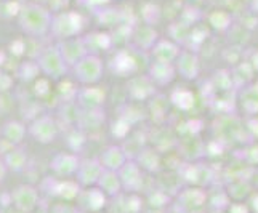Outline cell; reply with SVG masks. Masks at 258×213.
I'll use <instances>...</instances> for the list:
<instances>
[{"label": "cell", "instance_id": "6da1fadb", "mask_svg": "<svg viewBox=\"0 0 258 213\" xmlns=\"http://www.w3.org/2000/svg\"><path fill=\"white\" fill-rule=\"evenodd\" d=\"M51 12L45 5L28 2L20 7L18 12V23L20 28L31 35V37H42L50 32L51 26Z\"/></svg>", "mask_w": 258, "mask_h": 213}, {"label": "cell", "instance_id": "7a4b0ae2", "mask_svg": "<svg viewBox=\"0 0 258 213\" xmlns=\"http://www.w3.org/2000/svg\"><path fill=\"white\" fill-rule=\"evenodd\" d=\"M84 16L77 12H71L64 10L59 12L51 18V26H50V32L55 35L59 40H66V39H73L79 37V34L84 31Z\"/></svg>", "mask_w": 258, "mask_h": 213}, {"label": "cell", "instance_id": "3957f363", "mask_svg": "<svg viewBox=\"0 0 258 213\" xmlns=\"http://www.w3.org/2000/svg\"><path fill=\"white\" fill-rule=\"evenodd\" d=\"M74 69V77L77 79L79 84L82 85H96L101 81L103 77V61L98 55H88L85 58H82L76 66H73Z\"/></svg>", "mask_w": 258, "mask_h": 213}, {"label": "cell", "instance_id": "277c9868", "mask_svg": "<svg viewBox=\"0 0 258 213\" xmlns=\"http://www.w3.org/2000/svg\"><path fill=\"white\" fill-rule=\"evenodd\" d=\"M37 64L42 74H45L48 79H55V81L66 76L68 70V66L56 47H47L45 50H42L37 58Z\"/></svg>", "mask_w": 258, "mask_h": 213}, {"label": "cell", "instance_id": "5b68a950", "mask_svg": "<svg viewBox=\"0 0 258 213\" xmlns=\"http://www.w3.org/2000/svg\"><path fill=\"white\" fill-rule=\"evenodd\" d=\"M28 131L37 143L50 145L56 139L59 128H58L56 120L53 119L51 115H40V117L32 120Z\"/></svg>", "mask_w": 258, "mask_h": 213}, {"label": "cell", "instance_id": "8992f818", "mask_svg": "<svg viewBox=\"0 0 258 213\" xmlns=\"http://www.w3.org/2000/svg\"><path fill=\"white\" fill-rule=\"evenodd\" d=\"M58 51L63 61L66 63L68 67L76 66L82 58H85L88 55V50L85 47L84 39L79 35V37H73V39H66V40H59V43L56 45Z\"/></svg>", "mask_w": 258, "mask_h": 213}, {"label": "cell", "instance_id": "52a82bcc", "mask_svg": "<svg viewBox=\"0 0 258 213\" xmlns=\"http://www.w3.org/2000/svg\"><path fill=\"white\" fill-rule=\"evenodd\" d=\"M12 202L18 211L31 213L39 203V192L29 184H21L12 192Z\"/></svg>", "mask_w": 258, "mask_h": 213}, {"label": "cell", "instance_id": "ba28073f", "mask_svg": "<svg viewBox=\"0 0 258 213\" xmlns=\"http://www.w3.org/2000/svg\"><path fill=\"white\" fill-rule=\"evenodd\" d=\"M104 98H106L104 92L100 87L95 85H84L76 93V101L82 111L101 109V106L104 104Z\"/></svg>", "mask_w": 258, "mask_h": 213}, {"label": "cell", "instance_id": "9c48e42d", "mask_svg": "<svg viewBox=\"0 0 258 213\" xmlns=\"http://www.w3.org/2000/svg\"><path fill=\"white\" fill-rule=\"evenodd\" d=\"M79 165H81V159L73 153H59L53 157L51 162H50L51 172L58 176L76 175Z\"/></svg>", "mask_w": 258, "mask_h": 213}, {"label": "cell", "instance_id": "30bf717a", "mask_svg": "<svg viewBox=\"0 0 258 213\" xmlns=\"http://www.w3.org/2000/svg\"><path fill=\"white\" fill-rule=\"evenodd\" d=\"M103 165L100 164V161H81V165H79L77 172H76V178L79 181V184L82 186H93L98 183L100 176L103 173Z\"/></svg>", "mask_w": 258, "mask_h": 213}, {"label": "cell", "instance_id": "8fae6325", "mask_svg": "<svg viewBox=\"0 0 258 213\" xmlns=\"http://www.w3.org/2000/svg\"><path fill=\"white\" fill-rule=\"evenodd\" d=\"M127 154L120 146H109L103 151V154L100 157V164L103 165L104 170L111 172H119L123 167V164L127 162Z\"/></svg>", "mask_w": 258, "mask_h": 213}, {"label": "cell", "instance_id": "7c38bea8", "mask_svg": "<svg viewBox=\"0 0 258 213\" xmlns=\"http://www.w3.org/2000/svg\"><path fill=\"white\" fill-rule=\"evenodd\" d=\"M117 173H119V178L122 183V188L135 191L141 186V178H143V175H141V167L137 162L127 161Z\"/></svg>", "mask_w": 258, "mask_h": 213}, {"label": "cell", "instance_id": "4fadbf2b", "mask_svg": "<svg viewBox=\"0 0 258 213\" xmlns=\"http://www.w3.org/2000/svg\"><path fill=\"white\" fill-rule=\"evenodd\" d=\"M85 47L90 55H98V53L106 51L112 47V35L108 32H90L88 35H84Z\"/></svg>", "mask_w": 258, "mask_h": 213}, {"label": "cell", "instance_id": "5bb4252c", "mask_svg": "<svg viewBox=\"0 0 258 213\" xmlns=\"http://www.w3.org/2000/svg\"><path fill=\"white\" fill-rule=\"evenodd\" d=\"M127 92L133 100H146L154 93V84L149 77H133L127 85Z\"/></svg>", "mask_w": 258, "mask_h": 213}, {"label": "cell", "instance_id": "9a60e30c", "mask_svg": "<svg viewBox=\"0 0 258 213\" xmlns=\"http://www.w3.org/2000/svg\"><path fill=\"white\" fill-rule=\"evenodd\" d=\"M77 197L81 200L82 208H85L87 211H98L101 207H104V203H106V194L98 188H92L84 192H79Z\"/></svg>", "mask_w": 258, "mask_h": 213}, {"label": "cell", "instance_id": "2e32d148", "mask_svg": "<svg viewBox=\"0 0 258 213\" xmlns=\"http://www.w3.org/2000/svg\"><path fill=\"white\" fill-rule=\"evenodd\" d=\"M96 184H98V189H101L106 196H119L122 191V183H120L117 172L103 170Z\"/></svg>", "mask_w": 258, "mask_h": 213}, {"label": "cell", "instance_id": "e0dca14e", "mask_svg": "<svg viewBox=\"0 0 258 213\" xmlns=\"http://www.w3.org/2000/svg\"><path fill=\"white\" fill-rule=\"evenodd\" d=\"M2 161L7 167V170L23 172L26 165H28V153H26L23 148L12 146V149L2 157Z\"/></svg>", "mask_w": 258, "mask_h": 213}, {"label": "cell", "instance_id": "ac0fdd59", "mask_svg": "<svg viewBox=\"0 0 258 213\" xmlns=\"http://www.w3.org/2000/svg\"><path fill=\"white\" fill-rule=\"evenodd\" d=\"M26 125L20 120H8L5 125L2 127V135L7 143H10L12 146H18L23 143V139L26 136Z\"/></svg>", "mask_w": 258, "mask_h": 213}, {"label": "cell", "instance_id": "d6986e66", "mask_svg": "<svg viewBox=\"0 0 258 213\" xmlns=\"http://www.w3.org/2000/svg\"><path fill=\"white\" fill-rule=\"evenodd\" d=\"M111 69L114 70V74L117 76H123V77H128L130 74L135 73L137 69V63L133 59L128 51H119L117 55L112 58V63H111Z\"/></svg>", "mask_w": 258, "mask_h": 213}, {"label": "cell", "instance_id": "ffe728a7", "mask_svg": "<svg viewBox=\"0 0 258 213\" xmlns=\"http://www.w3.org/2000/svg\"><path fill=\"white\" fill-rule=\"evenodd\" d=\"M153 55L156 58V63H165L170 64L172 61L178 56V48L173 45V43L167 42V40H161L154 43L153 47Z\"/></svg>", "mask_w": 258, "mask_h": 213}, {"label": "cell", "instance_id": "44dd1931", "mask_svg": "<svg viewBox=\"0 0 258 213\" xmlns=\"http://www.w3.org/2000/svg\"><path fill=\"white\" fill-rule=\"evenodd\" d=\"M104 120V114L101 109H92V111H82L79 112L77 123L82 130H96Z\"/></svg>", "mask_w": 258, "mask_h": 213}, {"label": "cell", "instance_id": "7402d4cb", "mask_svg": "<svg viewBox=\"0 0 258 213\" xmlns=\"http://www.w3.org/2000/svg\"><path fill=\"white\" fill-rule=\"evenodd\" d=\"M132 39H133V43H135L138 48L148 50V48H153L154 47V42L157 39V34H156V31L148 28V26H143V28H138L137 31H133Z\"/></svg>", "mask_w": 258, "mask_h": 213}, {"label": "cell", "instance_id": "603a6c76", "mask_svg": "<svg viewBox=\"0 0 258 213\" xmlns=\"http://www.w3.org/2000/svg\"><path fill=\"white\" fill-rule=\"evenodd\" d=\"M173 77V69L170 64L165 63H154L149 69V79L153 81V84H165Z\"/></svg>", "mask_w": 258, "mask_h": 213}, {"label": "cell", "instance_id": "cb8c5ba5", "mask_svg": "<svg viewBox=\"0 0 258 213\" xmlns=\"http://www.w3.org/2000/svg\"><path fill=\"white\" fill-rule=\"evenodd\" d=\"M96 16L98 20H100L101 24H109V26H117L119 21H122V13L119 10H115V8H100V10L96 12Z\"/></svg>", "mask_w": 258, "mask_h": 213}, {"label": "cell", "instance_id": "d4e9b609", "mask_svg": "<svg viewBox=\"0 0 258 213\" xmlns=\"http://www.w3.org/2000/svg\"><path fill=\"white\" fill-rule=\"evenodd\" d=\"M180 61V73L184 76V77H188V79H191V77H194L196 76V70H198V67H196V58L194 56H189V55H183V56H180L178 58Z\"/></svg>", "mask_w": 258, "mask_h": 213}, {"label": "cell", "instance_id": "484cf974", "mask_svg": "<svg viewBox=\"0 0 258 213\" xmlns=\"http://www.w3.org/2000/svg\"><path fill=\"white\" fill-rule=\"evenodd\" d=\"M228 213H250V208L244 202H231L228 205Z\"/></svg>", "mask_w": 258, "mask_h": 213}, {"label": "cell", "instance_id": "4316f807", "mask_svg": "<svg viewBox=\"0 0 258 213\" xmlns=\"http://www.w3.org/2000/svg\"><path fill=\"white\" fill-rule=\"evenodd\" d=\"M82 5H85V7H88V8H93L95 12H98L100 8H103V7H106L109 4V0H79Z\"/></svg>", "mask_w": 258, "mask_h": 213}, {"label": "cell", "instance_id": "83f0119b", "mask_svg": "<svg viewBox=\"0 0 258 213\" xmlns=\"http://www.w3.org/2000/svg\"><path fill=\"white\" fill-rule=\"evenodd\" d=\"M48 10L50 12H64V8L68 5V0H48Z\"/></svg>", "mask_w": 258, "mask_h": 213}, {"label": "cell", "instance_id": "f1b7e54d", "mask_svg": "<svg viewBox=\"0 0 258 213\" xmlns=\"http://www.w3.org/2000/svg\"><path fill=\"white\" fill-rule=\"evenodd\" d=\"M10 87H12V77L5 73H0V93L7 92Z\"/></svg>", "mask_w": 258, "mask_h": 213}, {"label": "cell", "instance_id": "f546056e", "mask_svg": "<svg viewBox=\"0 0 258 213\" xmlns=\"http://www.w3.org/2000/svg\"><path fill=\"white\" fill-rule=\"evenodd\" d=\"M248 208H252L253 211L258 213V191L250 196V207H248Z\"/></svg>", "mask_w": 258, "mask_h": 213}, {"label": "cell", "instance_id": "4dcf8cb0", "mask_svg": "<svg viewBox=\"0 0 258 213\" xmlns=\"http://www.w3.org/2000/svg\"><path fill=\"white\" fill-rule=\"evenodd\" d=\"M7 167H5V164H4V161L0 159V181H2L4 178H5V175H7Z\"/></svg>", "mask_w": 258, "mask_h": 213}, {"label": "cell", "instance_id": "1f68e13d", "mask_svg": "<svg viewBox=\"0 0 258 213\" xmlns=\"http://www.w3.org/2000/svg\"><path fill=\"white\" fill-rule=\"evenodd\" d=\"M252 184L255 186V189L258 191V170H255V173L252 175Z\"/></svg>", "mask_w": 258, "mask_h": 213}, {"label": "cell", "instance_id": "d6a6232c", "mask_svg": "<svg viewBox=\"0 0 258 213\" xmlns=\"http://www.w3.org/2000/svg\"><path fill=\"white\" fill-rule=\"evenodd\" d=\"M32 2H35V4H40V5H45L48 0H32Z\"/></svg>", "mask_w": 258, "mask_h": 213}, {"label": "cell", "instance_id": "836d02e7", "mask_svg": "<svg viewBox=\"0 0 258 213\" xmlns=\"http://www.w3.org/2000/svg\"><path fill=\"white\" fill-rule=\"evenodd\" d=\"M212 213H225V211H221V210H215V211H212Z\"/></svg>", "mask_w": 258, "mask_h": 213}, {"label": "cell", "instance_id": "e575fe53", "mask_svg": "<svg viewBox=\"0 0 258 213\" xmlns=\"http://www.w3.org/2000/svg\"><path fill=\"white\" fill-rule=\"evenodd\" d=\"M5 2H8V0H0V4H5Z\"/></svg>", "mask_w": 258, "mask_h": 213}]
</instances>
